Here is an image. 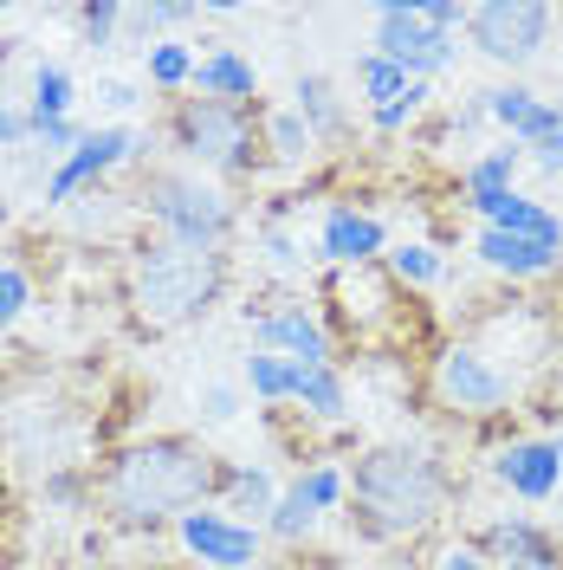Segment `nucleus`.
Instances as JSON below:
<instances>
[{
  "instance_id": "7",
  "label": "nucleus",
  "mask_w": 563,
  "mask_h": 570,
  "mask_svg": "<svg viewBox=\"0 0 563 570\" xmlns=\"http://www.w3.org/2000/svg\"><path fill=\"white\" fill-rule=\"evenodd\" d=\"M176 142L195 163L220 169H247V105H220V98H188L176 117Z\"/></svg>"
},
{
  "instance_id": "6",
  "label": "nucleus",
  "mask_w": 563,
  "mask_h": 570,
  "mask_svg": "<svg viewBox=\"0 0 563 570\" xmlns=\"http://www.w3.org/2000/svg\"><path fill=\"white\" fill-rule=\"evenodd\" d=\"M376 52L383 59H395V66L408 71V78H434V71H447L460 59V46L447 33H434L422 20V7L415 0H388V7H376Z\"/></svg>"
},
{
  "instance_id": "35",
  "label": "nucleus",
  "mask_w": 563,
  "mask_h": 570,
  "mask_svg": "<svg viewBox=\"0 0 563 570\" xmlns=\"http://www.w3.org/2000/svg\"><path fill=\"white\" fill-rule=\"evenodd\" d=\"M201 415H208V422H234V415H240V390L208 383V390H201Z\"/></svg>"
},
{
  "instance_id": "42",
  "label": "nucleus",
  "mask_w": 563,
  "mask_h": 570,
  "mask_svg": "<svg viewBox=\"0 0 563 570\" xmlns=\"http://www.w3.org/2000/svg\"><path fill=\"white\" fill-rule=\"evenodd\" d=\"M557 461H563V441H557Z\"/></svg>"
},
{
  "instance_id": "33",
  "label": "nucleus",
  "mask_w": 563,
  "mask_h": 570,
  "mask_svg": "<svg viewBox=\"0 0 563 570\" xmlns=\"http://www.w3.org/2000/svg\"><path fill=\"white\" fill-rule=\"evenodd\" d=\"M27 298H33L27 273H20V266H0V331H7V324L27 312Z\"/></svg>"
},
{
  "instance_id": "22",
  "label": "nucleus",
  "mask_w": 563,
  "mask_h": 570,
  "mask_svg": "<svg viewBox=\"0 0 563 570\" xmlns=\"http://www.w3.org/2000/svg\"><path fill=\"white\" fill-rule=\"evenodd\" d=\"M298 117L312 124V137H337V130H344V110L330 98V78H317V71L298 78Z\"/></svg>"
},
{
  "instance_id": "3",
  "label": "nucleus",
  "mask_w": 563,
  "mask_h": 570,
  "mask_svg": "<svg viewBox=\"0 0 563 570\" xmlns=\"http://www.w3.org/2000/svg\"><path fill=\"white\" fill-rule=\"evenodd\" d=\"M220 292V253L201 247H156L137 266V312L149 324H181L195 312H208V298Z\"/></svg>"
},
{
  "instance_id": "15",
  "label": "nucleus",
  "mask_w": 563,
  "mask_h": 570,
  "mask_svg": "<svg viewBox=\"0 0 563 570\" xmlns=\"http://www.w3.org/2000/svg\"><path fill=\"white\" fill-rule=\"evenodd\" d=\"M473 253H480L493 273H512V279H537V273H551V266H557V247L525 240V234H498V227H486V234L473 240Z\"/></svg>"
},
{
  "instance_id": "14",
  "label": "nucleus",
  "mask_w": 563,
  "mask_h": 570,
  "mask_svg": "<svg viewBox=\"0 0 563 570\" xmlns=\"http://www.w3.org/2000/svg\"><path fill=\"white\" fill-rule=\"evenodd\" d=\"M317 253L337 259V266H369L383 253V220H369L356 208H330L324 214V234H317Z\"/></svg>"
},
{
  "instance_id": "13",
  "label": "nucleus",
  "mask_w": 563,
  "mask_h": 570,
  "mask_svg": "<svg viewBox=\"0 0 563 570\" xmlns=\"http://www.w3.org/2000/svg\"><path fill=\"white\" fill-rule=\"evenodd\" d=\"M259 351L273 356H298V363H330V337L305 305H285L273 318H259Z\"/></svg>"
},
{
  "instance_id": "4",
  "label": "nucleus",
  "mask_w": 563,
  "mask_h": 570,
  "mask_svg": "<svg viewBox=\"0 0 563 570\" xmlns=\"http://www.w3.org/2000/svg\"><path fill=\"white\" fill-rule=\"evenodd\" d=\"M142 208L169 227L176 247H201V253L220 247V234H227V220H234L227 195L208 188V181H195V176H156L142 188Z\"/></svg>"
},
{
  "instance_id": "20",
  "label": "nucleus",
  "mask_w": 563,
  "mask_h": 570,
  "mask_svg": "<svg viewBox=\"0 0 563 570\" xmlns=\"http://www.w3.org/2000/svg\"><path fill=\"white\" fill-rule=\"evenodd\" d=\"M518 163H525V149H518V142H498V149H486V156L466 169V202L480 208V202H498V195H512V176H518Z\"/></svg>"
},
{
  "instance_id": "36",
  "label": "nucleus",
  "mask_w": 563,
  "mask_h": 570,
  "mask_svg": "<svg viewBox=\"0 0 563 570\" xmlns=\"http://www.w3.org/2000/svg\"><path fill=\"white\" fill-rule=\"evenodd\" d=\"M39 142H46V149H52V156H71V149H78V142H85V130H78V124H46V130H39Z\"/></svg>"
},
{
  "instance_id": "17",
  "label": "nucleus",
  "mask_w": 563,
  "mask_h": 570,
  "mask_svg": "<svg viewBox=\"0 0 563 570\" xmlns=\"http://www.w3.org/2000/svg\"><path fill=\"white\" fill-rule=\"evenodd\" d=\"M195 85H201V98H220V105H247L253 91H259V71H253V59H240V52H208L201 66H195Z\"/></svg>"
},
{
  "instance_id": "11",
  "label": "nucleus",
  "mask_w": 563,
  "mask_h": 570,
  "mask_svg": "<svg viewBox=\"0 0 563 570\" xmlns=\"http://www.w3.org/2000/svg\"><path fill=\"white\" fill-rule=\"evenodd\" d=\"M493 473L512 487L518 499H551L563 487V461H557V441H512L498 448Z\"/></svg>"
},
{
  "instance_id": "5",
  "label": "nucleus",
  "mask_w": 563,
  "mask_h": 570,
  "mask_svg": "<svg viewBox=\"0 0 563 570\" xmlns=\"http://www.w3.org/2000/svg\"><path fill=\"white\" fill-rule=\"evenodd\" d=\"M551 20L557 13L544 0H486V7L466 13V33L493 66H531L544 52V39H551Z\"/></svg>"
},
{
  "instance_id": "8",
  "label": "nucleus",
  "mask_w": 563,
  "mask_h": 570,
  "mask_svg": "<svg viewBox=\"0 0 563 570\" xmlns=\"http://www.w3.org/2000/svg\"><path fill=\"white\" fill-rule=\"evenodd\" d=\"M434 383L447 395V409H460V415H493V409H505V395H512V376L493 370L486 351H466V344H454V351L441 356Z\"/></svg>"
},
{
  "instance_id": "12",
  "label": "nucleus",
  "mask_w": 563,
  "mask_h": 570,
  "mask_svg": "<svg viewBox=\"0 0 563 570\" xmlns=\"http://www.w3.org/2000/svg\"><path fill=\"white\" fill-rule=\"evenodd\" d=\"M486 117H498L518 149H531V142H544V137L563 130V105H544V98L525 91V85H498V91H486Z\"/></svg>"
},
{
  "instance_id": "26",
  "label": "nucleus",
  "mask_w": 563,
  "mask_h": 570,
  "mask_svg": "<svg viewBox=\"0 0 563 570\" xmlns=\"http://www.w3.org/2000/svg\"><path fill=\"white\" fill-rule=\"evenodd\" d=\"M188 78H195V59H188V46H176V39L149 46V85H156V91H176V85H188Z\"/></svg>"
},
{
  "instance_id": "29",
  "label": "nucleus",
  "mask_w": 563,
  "mask_h": 570,
  "mask_svg": "<svg viewBox=\"0 0 563 570\" xmlns=\"http://www.w3.org/2000/svg\"><path fill=\"white\" fill-rule=\"evenodd\" d=\"M422 105H427V85L415 78V85H408L395 105H376V110H369V124H376V130H402V124H415V117H422Z\"/></svg>"
},
{
  "instance_id": "23",
  "label": "nucleus",
  "mask_w": 563,
  "mask_h": 570,
  "mask_svg": "<svg viewBox=\"0 0 563 570\" xmlns=\"http://www.w3.org/2000/svg\"><path fill=\"white\" fill-rule=\"evenodd\" d=\"M227 493H234V512H253V519H273V473L266 466H227Z\"/></svg>"
},
{
  "instance_id": "28",
  "label": "nucleus",
  "mask_w": 563,
  "mask_h": 570,
  "mask_svg": "<svg viewBox=\"0 0 563 570\" xmlns=\"http://www.w3.org/2000/svg\"><path fill=\"white\" fill-rule=\"evenodd\" d=\"M292 493L305 499L312 512H330L350 487H344V473H337V466H312V473H298V480H292Z\"/></svg>"
},
{
  "instance_id": "19",
  "label": "nucleus",
  "mask_w": 563,
  "mask_h": 570,
  "mask_svg": "<svg viewBox=\"0 0 563 570\" xmlns=\"http://www.w3.org/2000/svg\"><path fill=\"white\" fill-rule=\"evenodd\" d=\"M486 544H493L505 564H525V570L557 564V544H551V532H537L531 519H498L493 532H486Z\"/></svg>"
},
{
  "instance_id": "30",
  "label": "nucleus",
  "mask_w": 563,
  "mask_h": 570,
  "mask_svg": "<svg viewBox=\"0 0 563 570\" xmlns=\"http://www.w3.org/2000/svg\"><path fill=\"white\" fill-rule=\"evenodd\" d=\"M273 149H279L285 163H298V156L312 149V124H305L298 110H279V117H273Z\"/></svg>"
},
{
  "instance_id": "27",
  "label": "nucleus",
  "mask_w": 563,
  "mask_h": 570,
  "mask_svg": "<svg viewBox=\"0 0 563 570\" xmlns=\"http://www.w3.org/2000/svg\"><path fill=\"white\" fill-rule=\"evenodd\" d=\"M388 266H395V279H402V285H434L441 273H447V266H441V253L422 247V240L395 247V253H388Z\"/></svg>"
},
{
  "instance_id": "39",
  "label": "nucleus",
  "mask_w": 563,
  "mask_h": 570,
  "mask_svg": "<svg viewBox=\"0 0 563 570\" xmlns=\"http://www.w3.org/2000/svg\"><path fill=\"white\" fill-rule=\"evenodd\" d=\"M27 130H33V117H20V110H7V105H0V142H20Z\"/></svg>"
},
{
  "instance_id": "16",
  "label": "nucleus",
  "mask_w": 563,
  "mask_h": 570,
  "mask_svg": "<svg viewBox=\"0 0 563 570\" xmlns=\"http://www.w3.org/2000/svg\"><path fill=\"white\" fill-rule=\"evenodd\" d=\"M480 214H486V227H498V234H525V240H544V247L563 253V220L544 202H525L518 188L498 195V202H480Z\"/></svg>"
},
{
  "instance_id": "9",
  "label": "nucleus",
  "mask_w": 563,
  "mask_h": 570,
  "mask_svg": "<svg viewBox=\"0 0 563 570\" xmlns=\"http://www.w3.org/2000/svg\"><path fill=\"white\" fill-rule=\"evenodd\" d=\"M142 149H149V137H137V130H85V142L71 149L59 169H52V181H46V202H71L85 181L110 176L117 163H130V156H142Z\"/></svg>"
},
{
  "instance_id": "2",
  "label": "nucleus",
  "mask_w": 563,
  "mask_h": 570,
  "mask_svg": "<svg viewBox=\"0 0 563 570\" xmlns=\"http://www.w3.org/2000/svg\"><path fill=\"white\" fill-rule=\"evenodd\" d=\"M356 519L363 532L395 538V532H422L427 519L441 512V473L427 454L408 448H376L356 461Z\"/></svg>"
},
{
  "instance_id": "21",
  "label": "nucleus",
  "mask_w": 563,
  "mask_h": 570,
  "mask_svg": "<svg viewBox=\"0 0 563 570\" xmlns=\"http://www.w3.org/2000/svg\"><path fill=\"white\" fill-rule=\"evenodd\" d=\"M356 85H363V98H369V110H376V105H395L415 78L395 66V59H383V52H363V59H356Z\"/></svg>"
},
{
  "instance_id": "41",
  "label": "nucleus",
  "mask_w": 563,
  "mask_h": 570,
  "mask_svg": "<svg viewBox=\"0 0 563 570\" xmlns=\"http://www.w3.org/2000/svg\"><path fill=\"white\" fill-rule=\"evenodd\" d=\"M266 247H273V259H279V266H298V247H292L285 234H266Z\"/></svg>"
},
{
  "instance_id": "31",
  "label": "nucleus",
  "mask_w": 563,
  "mask_h": 570,
  "mask_svg": "<svg viewBox=\"0 0 563 570\" xmlns=\"http://www.w3.org/2000/svg\"><path fill=\"white\" fill-rule=\"evenodd\" d=\"M312 519H317V512H312V505H305L298 493H292V487H285V493H279V505H273V519H266V525H273L279 538H305V532H312Z\"/></svg>"
},
{
  "instance_id": "44",
  "label": "nucleus",
  "mask_w": 563,
  "mask_h": 570,
  "mask_svg": "<svg viewBox=\"0 0 563 570\" xmlns=\"http://www.w3.org/2000/svg\"><path fill=\"white\" fill-rule=\"evenodd\" d=\"M0 13H7V7H0Z\"/></svg>"
},
{
  "instance_id": "32",
  "label": "nucleus",
  "mask_w": 563,
  "mask_h": 570,
  "mask_svg": "<svg viewBox=\"0 0 563 570\" xmlns=\"http://www.w3.org/2000/svg\"><path fill=\"white\" fill-rule=\"evenodd\" d=\"M117 20H124V7H117V0H85V7H78V27H85L91 46H110Z\"/></svg>"
},
{
  "instance_id": "37",
  "label": "nucleus",
  "mask_w": 563,
  "mask_h": 570,
  "mask_svg": "<svg viewBox=\"0 0 563 570\" xmlns=\"http://www.w3.org/2000/svg\"><path fill=\"white\" fill-rule=\"evenodd\" d=\"M525 156L544 169V176H563V130H557V137H544V142H531Z\"/></svg>"
},
{
  "instance_id": "34",
  "label": "nucleus",
  "mask_w": 563,
  "mask_h": 570,
  "mask_svg": "<svg viewBox=\"0 0 563 570\" xmlns=\"http://www.w3.org/2000/svg\"><path fill=\"white\" fill-rule=\"evenodd\" d=\"M466 13H473V7H460V0H422V20L447 39H454V27H466Z\"/></svg>"
},
{
  "instance_id": "25",
  "label": "nucleus",
  "mask_w": 563,
  "mask_h": 570,
  "mask_svg": "<svg viewBox=\"0 0 563 570\" xmlns=\"http://www.w3.org/2000/svg\"><path fill=\"white\" fill-rule=\"evenodd\" d=\"M247 390L259 395V402H292V356L253 351L247 356Z\"/></svg>"
},
{
  "instance_id": "1",
  "label": "nucleus",
  "mask_w": 563,
  "mask_h": 570,
  "mask_svg": "<svg viewBox=\"0 0 563 570\" xmlns=\"http://www.w3.org/2000/svg\"><path fill=\"white\" fill-rule=\"evenodd\" d=\"M214 487V466L201 448L188 441H149V448H130L117 454V466L105 473V499L117 519L130 525H156V519H188L201 512V499Z\"/></svg>"
},
{
  "instance_id": "38",
  "label": "nucleus",
  "mask_w": 563,
  "mask_h": 570,
  "mask_svg": "<svg viewBox=\"0 0 563 570\" xmlns=\"http://www.w3.org/2000/svg\"><path fill=\"white\" fill-rule=\"evenodd\" d=\"M98 98H105L110 110H130L142 91H137V85H124V78H105V85H98Z\"/></svg>"
},
{
  "instance_id": "43",
  "label": "nucleus",
  "mask_w": 563,
  "mask_h": 570,
  "mask_svg": "<svg viewBox=\"0 0 563 570\" xmlns=\"http://www.w3.org/2000/svg\"><path fill=\"white\" fill-rule=\"evenodd\" d=\"M505 570H525V564H505Z\"/></svg>"
},
{
  "instance_id": "24",
  "label": "nucleus",
  "mask_w": 563,
  "mask_h": 570,
  "mask_svg": "<svg viewBox=\"0 0 563 570\" xmlns=\"http://www.w3.org/2000/svg\"><path fill=\"white\" fill-rule=\"evenodd\" d=\"M66 110H71V78L59 66H39L33 71V130L66 124Z\"/></svg>"
},
{
  "instance_id": "10",
  "label": "nucleus",
  "mask_w": 563,
  "mask_h": 570,
  "mask_svg": "<svg viewBox=\"0 0 563 570\" xmlns=\"http://www.w3.org/2000/svg\"><path fill=\"white\" fill-rule=\"evenodd\" d=\"M181 544L214 570H253V558H259L253 525L227 519V512H188V519H181Z\"/></svg>"
},
{
  "instance_id": "18",
  "label": "nucleus",
  "mask_w": 563,
  "mask_h": 570,
  "mask_svg": "<svg viewBox=\"0 0 563 570\" xmlns=\"http://www.w3.org/2000/svg\"><path fill=\"white\" fill-rule=\"evenodd\" d=\"M292 402H305L317 422H344V376L330 363H298L292 356Z\"/></svg>"
},
{
  "instance_id": "40",
  "label": "nucleus",
  "mask_w": 563,
  "mask_h": 570,
  "mask_svg": "<svg viewBox=\"0 0 563 570\" xmlns=\"http://www.w3.org/2000/svg\"><path fill=\"white\" fill-rule=\"evenodd\" d=\"M441 570H493V564H486L480 551H447V558H441Z\"/></svg>"
}]
</instances>
